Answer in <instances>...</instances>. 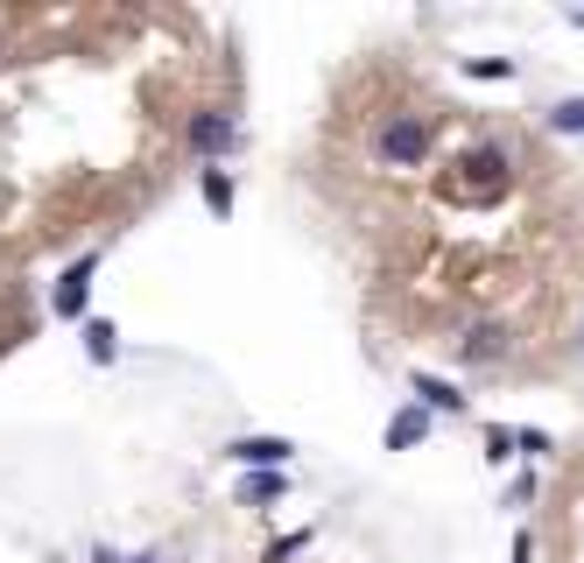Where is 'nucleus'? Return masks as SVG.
Wrapping results in <instances>:
<instances>
[{
  "instance_id": "1",
  "label": "nucleus",
  "mask_w": 584,
  "mask_h": 563,
  "mask_svg": "<svg viewBox=\"0 0 584 563\" xmlns=\"http://www.w3.org/2000/svg\"><path fill=\"white\" fill-rule=\"evenodd\" d=\"M374 155L395 163V169L423 163V155H430V121H423V113H387V121L374 127Z\"/></svg>"
},
{
  "instance_id": "2",
  "label": "nucleus",
  "mask_w": 584,
  "mask_h": 563,
  "mask_svg": "<svg viewBox=\"0 0 584 563\" xmlns=\"http://www.w3.org/2000/svg\"><path fill=\"white\" fill-rule=\"evenodd\" d=\"M184 142H190V155L219 163V155L232 148V113H219V106H198V113H190V127H184Z\"/></svg>"
},
{
  "instance_id": "3",
  "label": "nucleus",
  "mask_w": 584,
  "mask_h": 563,
  "mask_svg": "<svg viewBox=\"0 0 584 563\" xmlns=\"http://www.w3.org/2000/svg\"><path fill=\"white\" fill-rule=\"evenodd\" d=\"M226 458L247 465V472H289L296 444H289V437H240V444H226Z\"/></svg>"
},
{
  "instance_id": "4",
  "label": "nucleus",
  "mask_w": 584,
  "mask_h": 563,
  "mask_svg": "<svg viewBox=\"0 0 584 563\" xmlns=\"http://www.w3.org/2000/svg\"><path fill=\"white\" fill-rule=\"evenodd\" d=\"M508 345H514L508 324H472V332L458 338V359H465V366H493L500 353H508Z\"/></svg>"
},
{
  "instance_id": "5",
  "label": "nucleus",
  "mask_w": 584,
  "mask_h": 563,
  "mask_svg": "<svg viewBox=\"0 0 584 563\" xmlns=\"http://www.w3.org/2000/svg\"><path fill=\"white\" fill-rule=\"evenodd\" d=\"M85 289H92V254H85V261H71L64 275H56V289H50L56 317H85Z\"/></svg>"
},
{
  "instance_id": "6",
  "label": "nucleus",
  "mask_w": 584,
  "mask_h": 563,
  "mask_svg": "<svg viewBox=\"0 0 584 563\" xmlns=\"http://www.w3.org/2000/svg\"><path fill=\"white\" fill-rule=\"evenodd\" d=\"M423 437H430V409H423V402H408V409L387 416V451H416Z\"/></svg>"
},
{
  "instance_id": "7",
  "label": "nucleus",
  "mask_w": 584,
  "mask_h": 563,
  "mask_svg": "<svg viewBox=\"0 0 584 563\" xmlns=\"http://www.w3.org/2000/svg\"><path fill=\"white\" fill-rule=\"evenodd\" d=\"M408 387H416V395H423V409H444V416H465V395H458V387H451V380H437V374H416V380H408Z\"/></svg>"
},
{
  "instance_id": "8",
  "label": "nucleus",
  "mask_w": 584,
  "mask_h": 563,
  "mask_svg": "<svg viewBox=\"0 0 584 563\" xmlns=\"http://www.w3.org/2000/svg\"><path fill=\"white\" fill-rule=\"evenodd\" d=\"M85 359H92V366H106V359H121V332H113V324H106V317H92V324H85Z\"/></svg>"
},
{
  "instance_id": "9",
  "label": "nucleus",
  "mask_w": 584,
  "mask_h": 563,
  "mask_svg": "<svg viewBox=\"0 0 584 563\" xmlns=\"http://www.w3.org/2000/svg\"><path fill=\"white\" fill-rule=\"evenodd\" d=\"M289 493V472H247L240 479V500H254V508H261V500H282Z\"/></svg>"
},
{
  "instance_id": "10",
  "label": "nucleus",
  "mask_w": 584,
  "mask_h": 563,
  "mask_svg": "<svg viewBox=\"0 0 584 563\" xmlns=\"http://www.w3.org/2000/svg\"><path fill=\"white\" fill-rule=\"evenodd\" d=\"M198 190H205V211H211V219H226V211H232V177L205 169V177H198Z\"/></svg>"
},
{
  "instance_id": "11",
  "label": "nucleus",
  "mask_w": 584,
  "mask_h": 563,
  "mask_svg": "<svg viewBox=\"0 0 584 563\" xmlns=\"http://www.w3.org/2000/svg\"><path fill=\"white\" fill-rule=\"evenodd\" d=\"M550 127L556 134H584V100H556L550 106Z\"/></svg>"
},
{
  "instance_id": "12",
  "label": "nucleus",
  "mask_w": 584,
  "mask_h": 563,
  "mask_svg": "<svg viewBox=\"0 0 584 563\" xmlns=\"http://www.w3.org/2000/svg\"><path fill=\"white\" fill-rule=\"evenodd\" d=\"M465 77H486V85H493V77H514V56H472Z\"/></svg>"
},
{
  "instance_id": "13",
  "label": "nucleus",
  "mask_w": 584,
  "mask_h": 563,
  "mask_svg": "<svg viewBox=\"0 0 584 563\" xmlns=\"http://www.w3.org/2000/svg\"><path fill=\"white\" fill-rule=\"evenodd\" d=\"M486 458L508 465V458H514V437H508V430H486Z\"/></svg>"
},
{
  "instance_id": "14",
  "label": "nucleus",
  "mask_w": 584,
  "mask_h": 563,
  "mask_svg": "<svg viewBox=\"0 0 584 563\" xmlns=\"http://www.w3.org/2000/svg\"><path fill=\"white\" fill-rule=\"evenodd\" d=\"M303 542H310V529H296V535H282V542H275V550H268V563H282V556H296V550H303Z\"/></svg>"
},
{
  "instance_id": "15",
  "label": "nucleus",
  "mask_w": 584,
  "mask_h": 563,
  "mask_svg": "<svg viewBox=\"0 0 584 563\" xmlns=\"http://www.w3.org/2000/svg\"><path fill=\"white\" fill-rule=\"evenodd\" d=\"M529 556H535V542H529V535H521V542H514V563H529Z\"/></svg>"
},
{
  "instance_id": "16",
  "label": "nucleus",
  "mask_w": 584,
  "mask_h": 563,
  "mask_svg": "<svg viewBox=\"0 0 584 563\" xmlns=\"http://www.w3.org/2000/svg\"><path fill=\"white\" fill-rule=\"evenodd\" d=\"M571 22H577V29H584V14H571Z\"/></svg>"
},
{
  "instance_id": "17",
  "label": "nucleus",
  "mask_w": 584,
  "mask_h": 563,
  "mask_svg": "<svg viewBox=\"0 0 584 563\" xmlns=\"http://www.w3.org/2000/svg\"><path fill=\"white\" fill-rule=\"evenodd\" d=\"M577 345H584V332H577Z\"/></svg>"
}]
</instances>
